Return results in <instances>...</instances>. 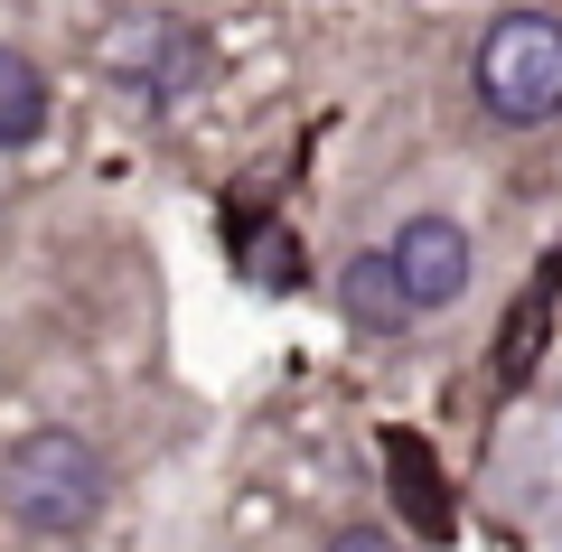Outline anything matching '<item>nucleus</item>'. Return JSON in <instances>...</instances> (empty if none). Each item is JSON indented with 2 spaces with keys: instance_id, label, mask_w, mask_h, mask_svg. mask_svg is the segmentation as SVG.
<instances>
[{
  "instance_id": "nucleus-2",
  "label": "nucleus",
  "mask_w": 562,
  "mask_h": 552,
  "mask_svg": "<svg viewBox=\"0 0 562 552\" xmlns=\"http://www.w3.org/2000/svg\"><path fill=\"white\" fill-rule=\"evenodd\" d=\"M479 103L506 132H535L562 113V20L553 10H506L479 38Z\"/></svg>"
},
{
  "instance_id": "nucleus-8",
  "label": "nucleus",
  "mask_w": 562,
  "mask_h": 552,
  "mask_svg": "<svg viewBox=\"0 0 562 552\" xmlns=\"http://www.w3.org/2000/svg\"><path fill=\"white\" fill-rule=\"evenodd\" d=\"M254 281L262 291H291V281H301V244L291 235H254Z\"/></svg>"
},
{
  "instance_id": "nucleus-4",
  "label": "nucleus",
  "mask_w": 562,
  "mask_h": 552,
  "mask_svg": "<svg viewBox=\"0 0 562 552\" xmlns=\"http://www.w3.org/2000/svg\"><path fill=\"white\" fill-rule=\"evenodd\" d=\"M384 262H394V291H403V309H450V300L469 291V225H450V216H413L394 244H384Z\"/></svg>"
},
{
  "instance_id": "nucleus-9",
  "label": "nucleus",
  "mask_w": 562,
  "mask_h": 552,
  "mask_svg": "<svg viewBox=\"0 0 562 552\" xmlns=\"http://www.w3.org/2000/svg\"><path fill=\"white\" fill-rule=\"evenodd\" d=\"M328 552H403V543L384 525H347V533H328Z\"/></svg>"
},
{
  "instance_id": "nucleus-3",
  "label": "nucleus",
  "mask_w": 562,
  "mask_h": 552,
  "mask_svg": "<svg viewBox=\"0 0 562 552\" xmlns=\"http://www.w3.org/2000/svg\"><path fill=\"white\" fill-rule=\"evenodd\" d=\"M103 66H113L132 94H150V103H169V94H188V85L206 76V29H188V20H113L103 29Z\"/></svg>"
},
{
  "instance_id": "nucleus-6",
  "label": "nucleus",
  "mask_w": 562,
  "mask_h": 552,
  "mask_svg": "<svg viewBox=\"0 0 562 552\" xmlns=\"http://www.w3.org/2000/svg\"><path fill=\"white\" fill-rule=\"evenodd\" d=\"M38 132H47V76L20 47H0V140H38Z\"/></svg>"
},
{
  "instance_id": "nucleus-7",
  "label": "nucleus",
  "mask_w": 562,
  "mask_h": 552,
  "mask_svg": "<svg viewBox=\"0 0 562 552\" xmlns=\"http://www.w3.org/2000/svg\"><path fill=\"white\" fill-rule=\"evenodd\" d=\"M394 469H403V487H413V496H403V506H413V515H422V525H431V533H450V506H441V487L422 477V450H413V440H394Z\"/></svg>"
},
{
  "instance_id": "nucleus-5",
  "label": "nucleus",
  "mask_w": 562,
  "mask_h": 552,
  "mask_svg": "<svg viewBox=\"0 0 562 552\" xmlns=\"http://www.w3.org/2000/svg\"><path fill=\"white\" fill-rule=\"evenodd\" d=\"M338 300H347V318H357L366 337H403V328H413V309H403V291H394V262H384L375 244H366V254H347Z\"/></svg>"
},
{
  "instance_id": "nucleus-1",
  "label": "nucleus",
  "mask_w": 562,
  "mask_h": 552,
  "mask_svg": "<svg viewBox=\"0 0 562 552\" xmlns=\"http://www.w3.org/2000/svg\"><path fill=\"white\" fill-rule=\"evenodd\" d=\"M103 496H113V477H103V450L85 431L38 421V431H20L10 450H0V515H10L20 533L66 543V533H85L103 515Z\"/></svg>"
}]
</instances>
